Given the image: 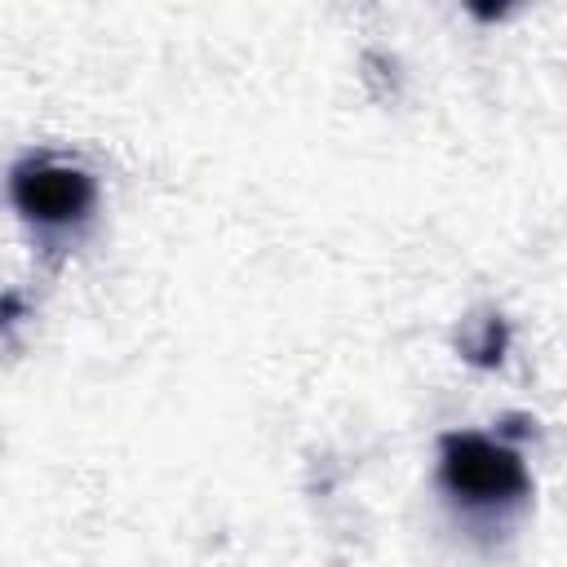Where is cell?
<instances>
[{"label":"cell","mask_w":567,"mask_h":567,"mask_svg":"<svg viewBox=\"0 0 567 567\" xmlns=\"http://www.w3.org/2000/svg\"><path fill=\"white\" fill-rule=\"evenodd\" d=\"M439 474L443 487L470 505H505L527 492V470L514 447L487 434H443L439 443Z\"/></svg>","instance_id":"cell-1"},{"label":"cell","mask_w":567,"mask_h":567,"mask_svg":"<svg viewBox=\"0 0 567 567\" xmlns=\"http://www.w3.org/2000/svg\"><path fill=\"white\" fill-rule=\"evenodd\" d=\"M93 177L75 164H58V159H27L13 168V204L22 208V217L40 221V226H66L80 221L93 208Z\"/></svg>","instance_id":"cell-2"}]
</instances>
